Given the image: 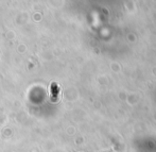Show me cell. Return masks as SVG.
<instances>
[{"mask_svg":"<svg viewBox=\"0 0 156 152\" xmlns=\"http://www.w3.org/2000/svg\"><path fill=\"white\" fill-rule=\"evenodd\" d=\"M58 92H60V89H58L56 83H52L51 84V99L53 101H55L58 99Z\"/></svg>","mask_w":156,"mask_h":152,"instance_id":"1","label":"cell"}]
</instances>
